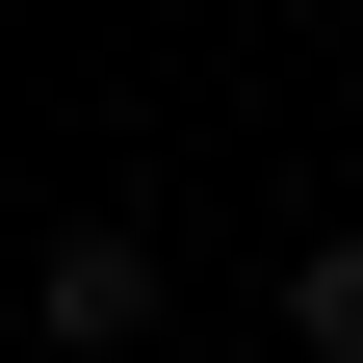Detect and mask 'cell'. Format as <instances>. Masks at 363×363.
<instances>
[{"mask_svg": "<svg viewBox=\"0 0 363 363\" xmlns=\"http://www.w3.org/2000/svg\"><path fill=\"white\" fill-rule=\"evenodd\" d=\"M286 363H363V234H311V259H286Z\"/></svg>", "mask_w": 363, "mask_h": 363, "instance_id": "cell-2", "label": "cell"}, {"mask_svg": "<svg viewBox=\"0 0 363 363\" xmlns=\"http://www.w3.org/2000/svg\"><path fill=\"white\" fill-rule=\"evenodd\" d=\"M26 337H52V363H156V234H130V208L26 234Z\"/></svg>", "mask_w": 363, "mask_h": 363, "instance_id": "cell-1", "label": "cell"}]
</instances>
